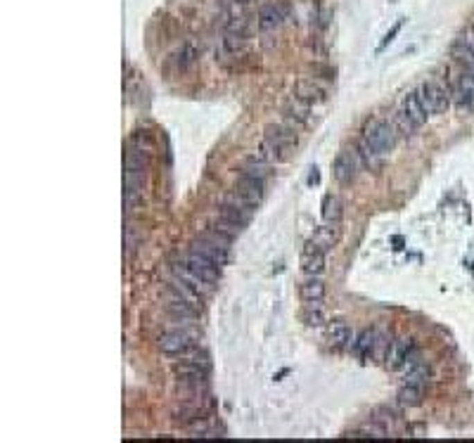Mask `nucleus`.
I'll return each mask as SVG.
<instances>
[{"label": "nucleus", "instance_id": "obj_1", "mask_svg": "<svg viewBox=\"0 0 474 443\" xmlns=\"http://www.w3.org/2000/svg\"><path fill=\"white\" fill-rule=\"evenodd\" d=\"M297 143L299 140L295 128L285 126V123H268L266 130H263V140L258 145L256 155L263 157L270 164H282L290 159Z\"/></svg>", "mask_w": 474, "mask_h": 443}, {"label": "nucleus", "instance_id": "obj_2", "mask_svg": "<svg viewBox=\"0 0 474 443\" xmlns=\"http://www.w3.org/2000/svg\"><path fill=\"white\" fill-rule=\"evenodd\" d=\"M415 93L430 116L444 114V112H448L450 105H453V93H450L441 81H437V78H430V81L420 83V88H417Z\"/></svg>", "mask_w": 474, "mask_h": 443}, {"label": "nucleus", "instance_id": "obj_3", "mask_svg": "<svg viewBox=\"0 0 474 443\" xmlns=\"http://www.w3.org/2000/svg\"><path fill=\"white\" fill-rule=\"evenodd\" d=\"M254 209H256V204H252L249 200H245V197H240L237 192H233V195H228L223 200L218 216H221L223 220H228L230 225H235V228L242 230L252 220Z\"/></svg>", "mask_w": 474, "mask_h": 443}, {"label": "nucleus", "instance_id": "obj_4", "mask_svg": "<svg viewBox=\"0 0 474 443\" xmlns=\"http://www.w3.org/2000/svg\"><path fill=\"white\" fill-rule=\"evenodd\" d=\"M363 138L368 140L380 155H387V152H392L394 145H396V128H394V123L387 121V119H375V121L365 126Z\"/></svg>", "mask_w": 474, "mask_h": 443}, {"label": "nucleus", "instance_id": "obj_5", "mask_svg": "<svg viewBox=\"0 0 474 443\" xmlns=\"http://www.w3.org/2000/svg\"><path fill=\"white\" fill-rule=\"evenodd\" d=\"M159 351L168 358H185L195 354V337L185 329H171V332L161 334Z\"/></svg>", "mask_w": 474, "mask_h": 443}, {"label": "nucleus", "instance_id": "obj_6", "mask_svg": "<svg viewBox=\"0 0 474 443\" xmlns=\"http://www.w3.org/2000/svg\"><path fill=\"white\" fill-rule=\"evenodd\" d=\"M427 110L422 107L420 98H417V93H408L403 100H401L398 105V121L403 123V128L408 130H415V128H422L427 123Z\"/></svg>", "mask_w": 474, "mask_h": 443}, {"label": "nucleus", "instance_id": "obj_7", "mask_svg": "<svg viewBox=\"0 0 474 443\" xmlns=\"http://www.w3.org/2000/svg\"><path fill=\"white\" fill-rule=\"evenodd\" d=\"M228 240H223L221 235H216V232H211V235H204L200 237L195 244H193V252L202 254L204 259L213 261L216 266H225L230 259V252H228Z\"/></svg>", "mask_w": 474, "mask_h": 443}, {"label": "nucleus", "instance_id": "obj_8", "mask_svg": "<svg viewBox=\"0 0 474 443\" xmlns=\"http://www.w3.org/2000/svg\"><path fill=\"white\" fill-rule=\"evenodd\" d=\"M178 263H183L185 268H188V270H193L197 277H202V280L209 282V285H211V287L216 285V282H218V277H221V266H216V263H213V261L204 259V257H202V254L193 252V249H190V252L185 254V257L180 259Z\"/></svg>", "mask_w": 474, "mask_h": 443}, {"label": "nucleus", "instance_id": "obj_9", "mask_svg": "<svg viewBox=\"0 0 474 443\" xmlns=\"http://www.w3.org/2000/svg\"><path fill=\"white\" fill-rule=\"evenodd\" d=\"M415 356H417V351H415L413 339L401 337V339H394V342L389 344V351H387L385 361H387V365L392 367V370H405V365H408Z\"/></svg>", "mask_w": 474, "mask_h": 443}, {"label": "nucleus", "instance_id": "obj_10", "mask_svg": "<svg viewBox=\"0 0 474 443\" xmlns=\"http://www.w3.org/2000/svg\"><path fill=\"white\" fill-rule=\"evenodd\" d=\"M358 166H360V157L358 152H340L335 157V164H332V171H335V178L340 183L349 185L356 180L358 175Z\"/></svg>", "mask_w": 474, "mask_h": 443}, {"label": "nucleus", "instance_id": "obj_11", "mask_svg": "<svg viewBox=\"0 0 474 443\" xmlns=\"http://www.w3.org/2000/svg\"><path fill=\"white\" fill-rule=\"evenodd\" d=\"M325 249L308 240L306 247L301 249V270L306 275H323L325 272Z\"/></svg>", "mask_w": 474, "mask_h": 443}, {"label": "nucleus", "instance_id": "obj_12", "mask_svg": "<svg viewBox=\"0 0 474 443\" xmlns=\"http://www.w3.org/2000/svg\"><path fill=\"white\" fill-rule=\"evenodd\" d=\"M295 93H297V98L304 100L306 105H320V102H325V98H327L325 86H320L315 78H299L295 86Z\"/></svg>", "mask_w": 474, "mask_h": 443}, {"label": "nucleus", "instance_id": "obj_13", "mask_svg": "<svg viewBox=\"0 0 474 443\" xmlns=\"http://www.w3.org/2000/svg\"><path fill=\"white\" fill-rule=\"evenodd\" d=\"M453 105L462 114H472L474 112V78L467 76V73L462 76L458 88L453 90Z\"/></svg>", "mask_w": 474, "mask_h": 443}, {"label": "nucleus", "instance_id": "obj_14", "mask_svg": "<svg viewBox=\"0 0 474 443\" xmlns=\"http://www.w3.org/2000/svg\"><path fill=\"white\" fill-rule=\"evenodd\" d=\"M455 60L465 67L467 76L474 78V29L465 31L458 38V43H455Z\"/></svg>", "mask_w": 474, "mask_h": 443}, {"label": "nucleus", "instance_id": "obj_15", "mask_svg": "<svg viewBox=\"0 0 474 443\" xmlns=\"http://www.w3.org/2000/svg\"><path fill=\"white\" fill-rule=\"evenodd\" d=\"M235 192L258 207V202H261V197H263V180L254 178V175H247V173H240L237 175V183H235Z\"/></svg>", "mask_w": 474, "mask_h": 443}, {"label": "nucleus", "instance_id": "obj_16", "mask_svg": "<svg viewBox=\"0 0 474 443\" xmlns=\"http://www.w3.org/2000/svg\"><path fill=\"white\" fill-rule=\"evenodd\" d=\"M377 342H380V332H375V329H363V332H358L353 337V354L360 356V358H372L377 354Z\"/></svg>", "mask_w": 474, "mask_h": 443}, {"label": "nucleus", "instance_id": "obj_17", "mask_svg": "<svg viewBox=\"0 0 474 443\" xmlns=\"http://www.w3.org/2000/svg\"><path fill=\"white\" fill-rule=\"evenodd\" d=\"M353 329L346 325V322H332L330 327H327V344L332 346V349H351L353 344Z\"/></svg>", "mask_w": 474, "mask_h": 443}, {"label": "nucleus", "instance_id": "obj_18", "mask_svg": "<svg viewBox=\"0 0 474 443\" xmlns=\"http://www.w3.org/2000/svg\"><path fill=\"white\" fill-rule=\"evenodd\" d=\"M299 297H301L304 304H318L320 306L325 299V282L320 280L318 275H308V280L301 282Z\"/></svg>", "mask_w": 474, "mask_h": 443}, {"label": "nucleus", "instance_id": "obj_19", "mask_svg": "<svg viewBox=\"0 0 474 443\" xmlns=\"http://www.w3.org/2000/svg\"><path fill=\"white\" fill-rule=\"evenodd\" d=\"M430 382V365L425 361H420V356H415L413 361L405 365V384H415L425 389Z\"/></svg>", "mask_w": 474, "mask_h": 443}, {"label": "nucleus", "instance_id": "obj_20", "mask_svg": "<svg viewBox=\"0 0 474 443\" xmlns=\"http://www.w3.org/2000/svg\"><path fill=\"white\" fill-rule=\"evenodd\" d=\"M282 24V12L280 8L275 3H266L261 5V10H258V29L263 33L268 31H275L278 26Z\"/></svg>", "mask_w": 474, "mask_h": 443}, {"label": "nucleus", "instance_id": "obj_21", "mask_svg": "<svg viewBox=\"0 0 474 443\" xmlns=\"http://www.w3.org/2000/svg\"><path fill=\"white\" fill-rule=\"evenodd\" d=\"M342 202L337 200V197H332V195H327L325 197V202H323V220H325V225H332V228H340V223H342Z\"/></svg>", "mask_w": 474, "mask_h": 443}, {"label": "nucleus", "instance_id": "obj_22", "mask_svg": "<svg viewBox=\"0 0 474 443\" xmlns=\"http://www.w3.org/2000/svg\"><path fill=\"white\" fill-rule=\"evenodd\" d=\"M173 272H176V277H180V280H183L185 285H190V287L195 289V292H200L202 297H204V294L209 292V289H211V285H209V282H204V280H202V277H197L195 272L185 268L183 263H176V266H173Z\"/></svg>", "mask_w": 474, "mask_h": 443}, {"label": "nucleus", "instance_id": "obj_23", "mask_svg": "<svg viewBox=\"0 0 474 443\" xmlns=\"http://www.w3.org/2000/svg\"><path fill=\"white\" fill-rule=\"evenodd\" d=\"M242 173L266 180V175L270 173V162H266V159L258 157V155H254L249 159H245V164H242Z\"/></svg>", "mask_w": 474, "mask_h": 443}, {"label": "nucleus", "instance_id": "obj_24", "mask_svg": "<svg viewBox=\"0 0 474 443\" xmlns=\"http://www.w3.org/2000/svg\"><path fill=\"white\" fill-rule=\"evenodd\" d=\"M358 157H360V162H363L365 166H370V168H377L382 164V159H385V155H380V152H377L365 138L358 140Z\"/></svg>", "mask_w": 474, "mask_h": 443}, {"label": "nucleus", "instance_id": "obj_25", "mask_svg": "<svg viewBox=\"0 0 474 443\" xmlns=\"http://www.w3.org/2000/svg\"><path fill=\"white\" fill-rule=\"evenodd\" d=\"M398 403L405 408H415L422 403V386H415V384H405L403 389L398 391Z\"/></svg>", "mask_w": 474, "mask_h": 443}, {"label": "nucleus", "instance_id": "obj_26", "mask_svg": "<svg viewBox=\"0 0 474 443\" xmlns=\"http://www.w3.org/2000/svg\"><path fill=\"white\" fill-rule=\"evenodd\" d=\"M337 228H332V225H325V228H318L313 232V237H311V242H315L318 247H323L325 252H330L332 247H335V242H337Z\"/></svg>", "mask_w": 474, "mask_h": 443}, {"label": "nucleus", "instance_id": "obj_27", "mask_svg": "<svg viewBox=\"0 0 474 443\" xmlns=\"http://www.w3.org/2000/svg\"><path fill=\"white\" fill-rule=\"evenodd\" d=\"M308 107L311 105H306L304 100H299L297 95H295V100H290V105H287V116L290 119H295L297 123H306L308 121Z\"/></svg>", "mask_w": 474, "mask_h": 443}, {"label": "nucleus", "instance_id": "obj_28", "mask_svg": "<svg viewBox=\"0 0 474 443\" xmlns=\"http://www.w3.org/2000/svg\"><path fill=\"white\" fill-rule=\"evenodd\" d=\"M195 60H197V50H195L193 43H185L183 48H180L178 53H176V67H178L180 71L190 69V67L195 64Z\"/></svg>", "mask_w": 474, "mask_h": 443}, {"label": "nucleus", "instance_id": "obj_29", "mask_svg": "<svg viewBox=\"0 0 474 443\" xmlns=\"http://www.w3.org/2000/svg\"><path fill=\"white\" fill-rule=\"evenodd\" d=\"M304 320H306L308 327H323L325 315H323V311H320V306L318 304H306V309H304Z\"/></svg>", "mask_w": 474, "mask_h": 443}, {"label": "nucleus", "instance_id": "obj_30", "mask_svg": "<svg viewBox=\"0 0 474 443\" xmlns=\"http://www.w3.org/2000/svg\"><path fill=\"white\" fill-rule=\"evenodd\" d=\"M123 240H126V242H123V244H126V257L133 259L135 252H138V244H140L138 232H135L133 225H126V237H123Z\"/></svg>", "mask_w": 474, "mask_h": 443}, {"label": "nucleus", "instance_id": "obj_31", "mask_svg": "<svg viewBox=\"0 0 474 443\" xmlns=\"http://www.w3.org/2000/svg\"><path fill=\"white\" fill-rule=\"evenodd\" d=\"M403 21H405V19H398V21H396V24H394V26H392V29H389V31H387V36H385V38H382V43H380V45H377V53H385V50H387V45H389V43H392V41H394V38H396V36H398V31H401V29H403Z\"/></svg>", "mask_w": 474, "mask_h": 443}, {"label": "nucleus", "instance_id": "obj_32", "mask_svg": "<svg viewBox=\"0 0 474 443\" xmlns=\"http://www.w3.org/2000/svg\"><path fill=\"white\" fill-rule=\"evenodd\" d=\"M320 183V173H318V168H311V173H308V185H318Z\"/></svg>", "mask_w": 474, "mask_h": 443}]
</instances>
